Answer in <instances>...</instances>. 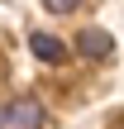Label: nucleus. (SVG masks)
<instances>
[{"mask_svg": "<svg viewBox=\"0 0 124 129\" xmlns=\"http://www.w3.org/2000/svg\"><path fill=\"white\" fill-rule=\"evenodd\" d=\"M76 53L91 57V62H100V57L115 53V38H110L105 29H86V34H76Z\"/></svg>", "mask_w": 124, "mask_h": 129, "instance_id": "f03ea898", "label": "nucleus"}, {"mask_svg": "<svg viewBox=\"0 0 124 129\" xmlns=\"http://www.w3.org/2000/svg\"><path fill=\"white\" fill-rule=\"evenodd\" d=\"M81 0H43V10H53V14H67V10H76Z\"/></svg>", "mask_w": 124, "mask_h": 129, "instance_id": "20e7f679", "label": "nucleus"}, {"mask_svg": "<svg viewBox=\"0 0 124 129\" xmlns=\"http://www.w3.org/2000/svg\"><path fill=\"white\" fill-rule=\"evenodd\" d=\"M29 48H33V57H38V62H62V57H67L62 38H53V34H33V38H29Z\"/></svg>", "mask_w": 124, "mask_h": 129, "instance_id": "7ed1b4c3", "label": "nucleus"}, {"mask_svg": "<svg viewBox=\"0 0 124 129\" xmlns=\"http://www.w3.org/2000/svg\"><path fill=\"white\" fill-rule=\"evenodd\" d=\"M110 129H124V124H110Z\"/></svg>", "mask_w": 124, "mask_h": 129, "instance_id": "39448f33", "label": "nucleus"}, {"mask_svg": "<svg viewBox=\"0 0 124 129\" xmlns=\"http://www.w3.org/2000/svg\"><path fill=\"white\" fill-rule=\"evenodd\" d=\"M0 129H48V115H43L38 96H14L0 110Z\"/></svg>", "mask_w": 124, "mask_h": 129, "instance_id": "f257e3e1", "label": "nucleus"}]
</instances>
